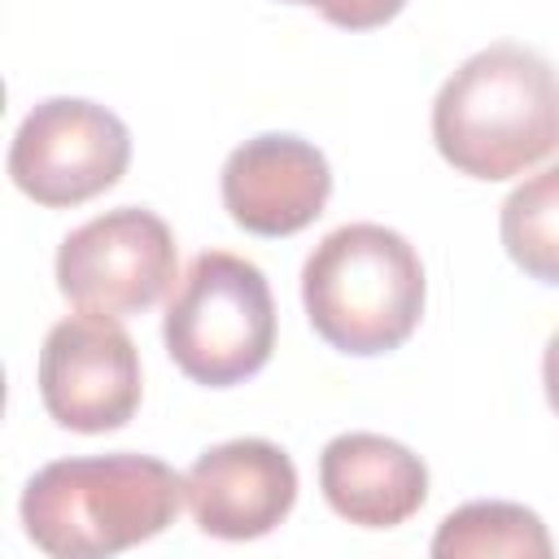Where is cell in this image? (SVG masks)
Masks as SVG:
<instances>
[{
	"label": "cell",
	"instance_id": "cell-1",
	"mask_svg": "<svg viewBox=\"0 0 559 559\" xmlns=\"http://www.w3.org/2000/svg\"><path fill=\"white\" fill-rule=\"evenodd\" d=\"M437 153L472 179H511L559 148V74L524 44L467 57L432 100Z\"/></svg>",
	"mask_w": 559,
	"mask_h": 559
},
{
	"label": "cell",
	"instance_id": "cell-2",
	"mask_svg": "<svg viewBox=\"0 0 559 559\" xmlns=\"http://www.w3.org/2000/svg\"><path fill=\"white\" fill-rule=\"evenodd\" d=\"M183 476L153 454L57 459L22 489L26 537L52 559H105L175 524Z\"/></svg>",
	"mask_w": 559,
	"mask_h": 559
},
{
	"label": "cell",
	"instance_id": "cell-3",
	"mask_svg": "<svg viewBox=\"0 0 559 559\" xmlns=\"http://www.w3.org/2000/svg\"><path fill=\"white\" fill-rule=\"evenodd\" d=\"M310 328L341 354L397 349L424 314V262L406 236L380 223L328 231L301 266Z\"/></svg>",
	"mask_w": 559,
	"mask_h": 559
},
{
	"label": "cell",
	"instance_id": "cell-4",
	"mask_svg": "<svg viewBox=\"0 0 559 559\" xmlns=\"http://www.w3.org/2000/svg\"><path fill=\"white\" fill-rule=\"evenodd\" d=\"M162 341L175 367L197 384L227 389L258 376L275 349L266 275L249 258L223 249L197 253L170 293Z\"/></svg>",
	"mask_w": 559,
	"mask_h": 559
},
{
	"label": "cell",
	"instance_id": "cell-5",
	"mask_svg": "<svg viewBox=\"0 0 559 559\" xmlns=\"http://www.w3.org/2000/svg\"><path fill=\"white\" fill-rule=\"evenodd\" d=\"M131 162V135L96 100H39L9 148V175L35 205H83L114 188Z\"/></svg>",
	"mask_w": 559,
	"mask_h": 559
},
{
	"label": "cell",
	"instance_id": "cell-6",
	"mask_svg": "<svg viewBox=\"0 0 559 559\" xmlns=\"http://www.w3.org/2000/svg\"><path fill=\"white\" fill-rule=\"evenodd\" d=\"M175 236L140 205L74 227L57 249V288L96 314H140L175 284Z\"/></svg>",
	"mask_w": 559,
	"mask_h": 559
},
{
	"label": "cell",
	"instance_id": "cell-7",
	"mask_svg": "<svg viewBox=\"0 0 559 559\" xmlns=\"http://www.w3.org/2000/svg\"><path fill=\"white\" fill-rule=\"evenodd\" d=\"M44 411L70 432H114L140 406V354L114 314H70L39 349Z\"/></svg>",
	"mask_w": 559,
	"mask_h": 559
},
{
	"label": "cell",
	"instance_id": "cell-8",
	"mask_svg": "<svg viewBox=\"0 0 559 559\" xmlns=\"http://www.w3.org/2000/svg\"><path fill=\"white\" fill-rule=\"evenodd\" d=\"M183 498L201 533L223 542H249L271 533L297 502V467L293 459L262 437L223 441L183 476Z\"/></svg>",
	"mask_w": 559,
	"mask_h": 559
},
{
	"label": "cell",
	"instance_id": "cell-9",
	"mask_svg": "<svg viewBox=\"0 0 559 559\" xmlns=\"http://www.w3.org/2000/svg\"><path fill=\"white\" fill-rule=\"evenodd\" d=\"M332 197L328 157L301 135H253L223 162V205L253 236H293L310 227Z\"/></svg>",
	"mask_w": 559,
	"mask_h": 559
},
{
	"label": "cell",
	"instance_id": "cell-10",
	"mask_svg": "<svg viewBox=\"0 0 559 559\" xmlns=\"http://www.w3.org/2000/svg\"><path fill=\"white\" fill-rule=\"evenodd\" d=\"M328 507L358 528H397L428 498V467L415 450L380 432H341L319 454Z\"/></svg>",
	"mask_w": 559,
	"mask_h": 559
},
{
	"label": "cell",
	"instance_id": "cell-11",
	"mask_svg": "<svg viewBox=\"0 0 559 559\" xmlns=\"http://www.w3.org/2000/svg\"><path fill=\"white\" fill-rule=\"evenodd\" d=\"M550 533L542 524L537 511L520 507V502H467L459 511H450L432 537V555L437 559H493V555H511V559H546Z\"/></svg>",
	"mask_w": 559,
	"mask_h": 559
},
{
	"label": "cell",
	"instance_id": "cell-12",
	"mask_svg": "<svg viewBox=\"0 0 559 559\" xmlns=\"http://www.w3.org/2000/svg\"><path fill=\"white\" fill-rule=\"evenodd\" d=\"M498 231H502V249L524 275L542 284H559V166L528 175L502 201Z\"/></svg>",
	"mask_w": 559,
	"mask_h": 559
},
{
	"label": "cell",
	"instance_id": "cell-13",
	"mask_svg": "<svg viewBox=\"0 0 559 559\" xmlns=\"http://www.w3.org/2000/svg\"><path fill=\"white\" fill-rule=\"evenodd\" d=\"M284 4H310V9H319L332 26L371 31V26H384L389 17H397L406 0H284Z\"/></svg>",
	"mask_w": 559,
	"mask_h": 559
},
{
	"label": "cell",
	"instance_id": "cell-14",
	"mask_svg": "<svg viewBox=\"0 0 559 559\" xmlns=\"http://www.w3.org/2000/svg\"><path fill=\"white\" fill-rule=\"evenodd\" d=\"M542 384H546V402H550L555 415H559V332L546 341V354H542Z\"/></svg>",
	"mask_w": 559,
	"mask_h": 559
}]
</instances>
